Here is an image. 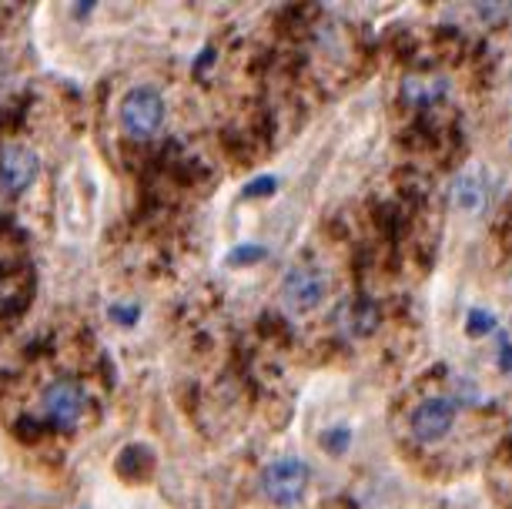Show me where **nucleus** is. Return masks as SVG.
Wrapping results in <instances>:
<instances>
[{
	"label": "nucleus",
	"instance_id": "obj_13",
	"mask_svg": "<svg viewBox=\"0 0 512 509\" xmlns=\"http://www.w3.org/2000/svg\"><path fill=\"white\" fill-rule=\"evenodd\" d=\"M138 315H141L138 305H111V319H114V322L134 325V322H138Z\"/></svg>",
	"mask_w": 512,
	"mask_h": 509
},
{
	"label": "nucleus",
	"instance_id": "obj_1",
	"mask_svg": "<svg viewBox=\"0 0 512 509\" xmlns=\"http://www.w3.org/2000/svg\"><path fill=\"white\" fill-rule=\"evenodd\" d=\"M164 114H168V108H164L161 91L148 88V84L131 88L128 94H124V101H121V124H124V131H128L134 141L154 138V134L161 131V124H164Z\"/></svg>",
	"mask_w": 512,
	"mask_h": 509
},
{
	"label": "nucleus",
	"instance_id": "obj_7",
	"mask_svg": "<svg viewBox=\"0 0 512 509\" xmlns=\"http://www.w3.org/2000/svg\"><path fill=\"white\" fill-rule=\"evenodd\" d=\"M379 305H375L369 295H359V299H345L335 309V322L342 325V332L349 335H372L375 325H379Z\"/></svg>",
	"mask_w": 512,
	"mask_h": 509
},
{
	"label": "nucleus",
	"instance_id": "obj_11",
	"mask_svg": "<svg viewBox=\"0 0 512 509\" xmlns=\"http://www.w3.org/2000/svg\"><path fill=\"white\" fill-rule=\"evenodd\" d=\"M492 329H496V319H492V312L486 309H472L469 319H466V332L469 335H489Z\"/></svg>",
	"mask_w": 512,
	"mask_h": 509
},
{
	"label": "nucleus",
	"instance_id": "obj_2",
	"mask_svg": "<svg viewBox=\"0 0 512 509\" xmlns=\"http://www.w3.org/2000/svg\"><path fill=\"white\" fill-rule=\"evenodd\" d=\"M308 479H312V469H308L305 459L282 456V459H275V463L265 466L262 493L272 499L275 506H295L298 499L305 496Z\"/></svg>",
	"mask_w": 512,
	"mask_h": 509
},
{
	"label": "nucleus",
	"instance_id": "obj_12",
	"mask_svg": "<svg viewBox=\"0 0 512 509\" xmlns=\"http://www.w3.org/2000/svg\"><path fill=\"white\" fill-rule=\"evenodd\" d=\"M268 248L262 245H238L235 252L228 255V265H248V262H258V258H265Z\"/></svg>",
	"mask_w": 512,
	"mask_h": 509
},
{
	"label": "nucleus",
	"instance_id": "obj_5",
	"mask_svg": "<svg viewBox=\"0 0 512 509\" xmlns=\"http://www.w3.org/2000/svg\"><path fill=\"white\" fill-rule=\"evenodd\" d=\"M37 171H41V161L27 144H7L0 151V188L11 191V195H21L34 185Z\"/></svg>",
	"mask_w": 512,
	"mask_h": 509
},
{
	"label": "nucleus",
	"instance_id": "obj_10",
	"mask_svg": "<svg viewBox=\"0 0 512 509\" xmlns=\"http://www.w3.org/2000/svg\"><path fill=\"white\" fill-rule=\"evenodd\" d=\"M352 443V432L345 426H335V429H325L322 432V446L328 449V453H345Z\"/></svg>",
	"mask_w": 512,
	"mask_h": 509
},
{
	"label": "nucleus",
	"instance_id": "obj_4",
	"mask_svg": "<svg viewBox=\"0 0 512 509\" xmlns=\"http://www.w3.org/2000/svg\"><path fill=\"white\" fill-rule=\"evenodd\" d=\"M282 299L292 312H312L325 299V275L312 265H295L282 278Z\"/></svg>",
	"mask_w": 512,
	"mask_h": 509
},
{
	"label": "nucleus",
	"instance_id": "obj_15",
	"mask_svg": "<svg viewBox=\"0 0 512 509\" xmlns=\"http://www.w3.org/2000/svg\"><path fill=\"white\" fill-rule=\"evenodd\" d=\"M499 349H502V359H499V366L502 369H512V342L506 339V335H499Z\"/></svg>",
	"mask_w": 512,
	"mask_h": 509
},
{
	"label": "nucleus",
	"instance_id": "obj_6",
	"mask_svg": "<svg viewBox=\"0 0 512 509\" xmlns=\"http://www.w3.org/2000/svg\"><path fill=\"white\" fill-rule=\"evenodd\" d=\"M456 426V402L452 399H425L412 412V432L422 443H439Z\"/></svg>",
	"mask_w": 512,
	"mask_h": 509
},
{
	"label": "nucleus",
	"instance_id": "obj_14",
	"mask_svg": "<svg viewBox=\"0 0 512 509\" xmlns=\"http://www.w3.org/2000/svg\"><path fill=\"white\" fill-rule=\"evenodd\" d=\"M275 188H278V181H275V178H258V181H251V185L245 188V195H248V198H255V195H272Z\"/></svg>",
	"mask_w": 512,
	"mask_h": 509
},
{
	"label": "nucleus",
	"instance_id": "obj_3",
	"mask_svg": "<svg viewBox=\"0 0 512 509\" xmlns=\"http://www.w3.org/2000/svg\"><path fill=\"white\" fill-rule=\"evenodd\" d=\"M41 409H44V419L51 422L54 429H64V432L74 429L84 412V389L77 386L74 379H54L51 386L44 389Z\"/></svg>",
	"mask_w": 512,
	"mask_h": 509
},
{
	"label": "nucleus",
	"instance_id": "obj_8",
	"mask_svg": "<svg viewBox=\"0 0 512 509\" xmlns=\"http://www.w3.org/2000/svg\"><path fill=\"white\" fill-rule=\"evenodd\" d=\"M452 201H456L459 211H482L486 205V178H482V171H466V175L456 178V185H452Z\"/></svg>",
	"mask_w": 512,
	"mask_h": 509
},
{
	"label": "nucleus",
	"instance_id": "obj_9",
	"mask_svg": "<svg viewBox=\"0 0 512 509\" xmlns=\"http://www.w3.org/2000/svg\"><path fill=\"white\" fill-rule=\"evenodd\" d=\"M449 91V84L446 81H439L436 88H429V81H409L405 84V94H409L412 101H436V98H442V94Z\"/></svg>",
	"mask_w": 512,
	"mask_h": 509
}]
</instances>
